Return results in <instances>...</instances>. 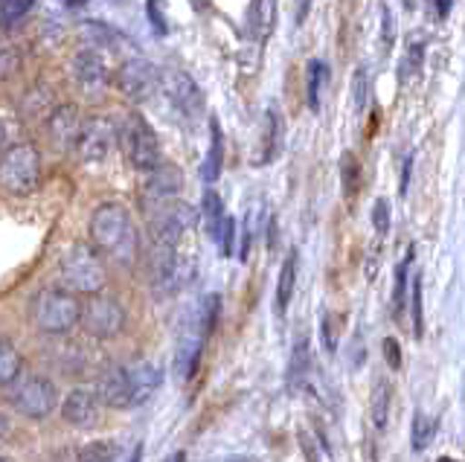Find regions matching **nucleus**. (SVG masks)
<instances>
[{"label": "nucleus", "instance_id": "nucleus-1", "mask_svg": "<svg viewBox=\"0 0 465 462\" xmlns=\"http://www.w3.org/2000/svg\"><path fill=\"white\" fill-rule=\"evenodd\" d=\"M91 244L99 251L102 259H111L120 268H134L140 259V236L137 224L131 219L128 207L120 201H105L91 212Z\"/></svg>", "mask_w": 465, "mask_h": 462}, {"label": "nucleus", "instance_id": "nucleus-2", "mask_svg": "<svg viewBox=\"0 0 465 462\" xmlns=\"http://www.w3.org/2000/svg\"><path fill=\"white\" fill-rule=\"evenodd\" d=\"M58 282H62L64 291L76 297L96 294L108 282L105 259L99 256L94 244L73 241L62 251V256H58Z\"/></svg>", "mask_w": 465, "mask_h": 462}, {"label": "nucleus", "instance_id": "nucleus-3", "mask_svg": "<svg viewBox=\"0 0 465 462\" xmlns=\"http://www.w3.org/2000/svg\"><path fill=\"white\" fill-rule=\"evenodd\" d=\"M82 300L64 288H44L33 300V323L41 335L64 338L79 326Z\"/></svg>", "mask_w": 465, "mask_h": 462}, {"label": "nucleus", "instance_id": "nucleus-4", "mask_svg": "<svg viewBox=\"0 0 465 462\" xmlns=\"http://www.w3.org/2000/svg\"><path fill=\"white\" fill-rule=\"evenodd\" d=\"M41 183V152L33 143H15L0 152V190L12 198H26Z\"/></svg>", "mask_w": 465, "mask_h": 462}, {"label": "nucleus", "instance_id": "nucleus-5", "mask_svg": "<svg viewBox=\"0 0 465 462\" xmlns=\"http://www.w3.org/2000/svg\"><path fill=\"white\" fill-rule=\"evenodd\" d=\"M149 268H152V288L160 300L183 291L193 282V270H195V265L186 262L178 253V244H166V241H152Z\"/></svg>", "mask_w": 465, "mask_h": 462}, {"label": "nucleus", "instance_id": "nucleus-6", "mask_svg": "<svg viewBox=\"0 0 465 462\" xmlns=\"http://www.w3.org/2000/svg\"><path fill=\"white\" fill-rule=\"evenodd\" d=\"M6 398L15 410L26 418H47L58 408V389L38 372H21L12 384H6Z\"/></svg>", "mask_w": 465, "mask_h": 462}, {"label": "nucleus", "instance_id": "nucleus-7", "mask_svg": "<svg viewBox=\"0 0 465 462\" xmlns=\"http://www.w3.org/2000/svg\"><path fill=\"white\" fill-rule=\"evenodd\" d=\"M123 143V152L128 157V163L137 172H149L157 163H163V149H160L157 132L152 128V123L143 117V113H128L125 123L116 128Z\"/></svg>", "mask_w": 465, "mask_h": 462}, {"label": "nucleus", "instance_id": "nucleus-8", "mask_svg": "<svg viewBox=\"0 0 465 462\" xmlns=\"http://www.w3.org/2000/svg\"><path fill=\"white\" fill-rule=\"evenodd\" d=\"M79 326L84 329V335L94 340H114L116 335H123V329H125L123 302L102 291L87 294L79 311Z\"/></svg>", "mask_w": 465, "mask_h": 462}, {"label": "nucleus", "instance_id": "nucleus-9", "mask_svg": "<svg viewBox=\"0 0 465 462\" xmlns=\"http://www.w3.org/2000/svg\"><path fill=\"white\" fill-rule=\"evenodd\" d=\"M116 143H120L116 125L105 117H91V120H82L73 152H76L79 161H84V163H102L114 154Z\"/></svg>", "mask_w": 465, "mask_h": 462}, {"label": "nucleus", "instance_id": "nucleus-10", "mask_svg": "<svg viewBox=\"0 0 465 462\" xmlns=\"http://www.w3.org/2000/svg\"><path fill=\"white\" fill-rule=\"evenodd\" d=\"M116 88H120L131 103H145V99H152L160 88V70L149 62V59H125L116 70Z\"/></svg>", "mask_w": 465, "mask_h": 462}, {"label": "nucleus", "instance_id": "nucleus-11", "mask_svg": "<svg viewBox=\"0 0 465 462\" xmlns=\"http://www.w3.org/2000/svg\"><path fill=\"white\" fill-rule=\"evenodd\" d=\"M160 88L166 91L172 108L183 113L189 123H195L203 113V93L195 84V79L183 74V70H169L166 76H160Z\"/></svg>", "mask_w": 465, "mask_h": 462}, {"label": "nucleus", "instance_id": "nucleus-12", "mask_svg": "<svg viewBox=\"0 0 465 462\" xmlns=\"http://www.w3.org/2000/svg\"><path fill=\"white\" fill-rule=\"evenodd\" d=\"M203 343H207V331L201 329L198 317H193L178 338V346H174V360H172V369H174V378L178 381H189L195 378V372L201 367V355H203Z\"/></svg>", "mask_w": 465, "mask_h": 462}, {"label": "nucleus", "instance_id": "nucleus-13", "mask_svg": "<svg viewBox=\"0 0 465 462\" xmlns=\"http://www.w3.org/2000/svg\"><path fill=\"white\" fill-rule=\"evenodd\" d=\"M70 74L84 93H102L111 82L108 62L102 59V53L96 47H84L79 53H73Z\"/></svg>", "mask_w": 465, "mask_h": 462}, {"label": "nucleus", "instance_id": "nucleus-14", "mask_svg": "<svg viewBox=\"0 0 465 462\" xmlns=\"http://www.w3.org/2000/svg\"><path fill=\"white\" fill-rule=\"evenodd\" d=\"M99 398L94 389L87 387H73L70 393L58 401V410H62L64 425L76 428V430H91L99 422Z\"/></svg>", "mask_w": 465, "mask_h": 462}, {"label": "nucleus", "instance_id": "nucleus-15", "mask_svg": "<svg viewBox=\"0 0 465 462\" xmlns=\"http://www.w3.org/2000/svg\"><path fill=\"white\" fill-rule=\"evenodd\" d=\"M96 398L111 410H125L131 408V384H128V369L125 367H105L99 372L96 381Z\"/></svg>", "mask_w": 465, "mask_h": 462}, {"label": "nucleus", "instance_id": "nucleus-16", "mask_svg": "<svg viewBox=\"0 0 465 462\" xmlns=\"http://www.w3.org/2000/svg\"><path fill=\"white\" fill-rule=\"evenodd\" d=\"M82 117L76 105H55L47 117V137L58 152H73L79 137Z\"/></svg>", "mask_w": 465, "mask_h": 462}, {"label": "nucleus", "instance_id": "nucleus-17", "mask_svg": "<svg viewBox=\"0 0 465 462\" xmlns=\"http://www.w3.org/2000/svg\"><path fill=\"white\" fill-rule=\"evenodd\" d=\"M145 190L143 198L145 201H169V198H178L183 190V175L178 166L172 163H157L154 169L145 172Z\"/></svg>", "mask_w": 465, "mask_h": 462}, {"label": "nucleus", "instance_id": "nucleus-18", "mask_svg": "<svg viewBox=\"0 0 465 462\" xmlns=\"http://www.w3.org/2000/svg\"><path fill=\"white\" fill-rule=\"evenodd\" d=\"M128 369V384H131V408H137V404L149 401L157 387L163 384V369L152 360H140L134 367H125Z\"/></svg>", "mask_w": 465, "mask_h": 462}, {"label": "nucleus", "instance_id": "nucleus-19", "mask_svg": "<svg viewBox=\"0 0 465 462\" xmlns=\"http://www.w3.org/2000/svg\"><path fill=\"white\" fill-rule=\"evenodd\" d=\"M297 273H300V251L291 248L282 259V268H280V280H276V314H285L291 306V297H294V288H297Z\"/></svg>", "mask_w": 465, "mask_h": 462}, {"label": "nucleus", "instance_id": "nucleus-20", "mask_svg": "<svg viewBox=\"0 0 465 462\" xmlns=\"http://www.w3.org/2000/svg\"><path fill=\"white\" fill-rule=\"evenodd\" d=\"M309 369H312V346H309V338L300 335L294 340L291 358H288V372H285L288 389H297L300 384H305V378H309Z\"/></svg>", "mask_w": 465, "mask_h": 462}, {"label": "nucleus", "instance_id": "nucleus-21", "mask_svg": "<svg viewBox=\"0 0 465 462\" xmlns=\"http://www.w3.org/2000/svg\"><path fill=\"white\" fill-rule=\"evenodd\" d=\"M210 154L207 161H203V169L201 175L207 183H215L218 178H222V169H224V132H222V123H218V117H210Z\"/></svg>", "mask_w": 465, "mask_h": 462}, {"label": "nucleus", "instance_id": "nucleus-22", "mask_svg": "<svg viewBox=\"0 0 465 462\" xmlns=\"http://www.w3.org/2000/svg\"><path fill=\"white\" fill-rule=\"evenodd\" d=\"M411 265H413V248L407 251V256L401 259V265L396 268V282H392V317H396V320L407 309V291H411Z\"/></svg>", "mask_w": 465, "mask_h": 462}, {"label": "nucleus", "instance_id": "nucleus-23", "mask_svg": "<svg viewBox=\"0 0 465 462\" xmlns=\"http://www.w3.org/2000/svg\"><path fill=\"white\" fill-rule=\"evenodd\" d=\"M24 372V358L6 335H0V387L12 384Z\"/></svg>", "mask_w": 465, "mask_h": 462}, {"label": "nucleus", "instance_id": "nucleus-24", "mask_svg": "<svg viewBox=\"0 0 465 462\" xmlns=\"http://www.w3.org/2000/svg\"><path fill=\"white\" fill-rule=\"evenodd\" d=\"M329 67H326V62L323 59H314L312 64H309V79H305V99H309V108L317 113L320 111V91L326 88L329 84Z\"/></svg>", "mask_w": 465, "mask_h": 462}, {"label": "nucleus", "instance_id": "nucleus-25", "mask_svg": "<svg viewBox=\"0 0 465 462\" xmlns=\"http://www.w3.org/2000/svg\"><path fill=\"white\" fill-rule=\"evenodd\" d=\"M201 212H203V227H207L210 239L215 241L218 239V230H222V224L227 219L224 204H222V195L213 192V190L203 192V207H201Z\"/></svg>", "mask_w": 465, "mask_h": 462}, {"label": "nucleus", "instance_id": "nucleus-26", "mask_svg": "<svg viewBox=\"0 0 465 462\" xmlns=\"http://www.w3.org/2000/svg\"><path fill=\"white\" fill-rule=\"evenodd\" d=\"M116 457H120V445L114 439H96L79 447L76 462H116Z\"/></svg>", "mask_w": 465, "mask_h": 462}, {"label": "nucleus", "instance_id": "nucleus-27", "mask_svg": "<svg viewBox=\"0 0 465 462\" xmlns=\"http://www.w3.org/2000/svg\"><path fill=\"white\" fill-rule=\"evenodd\" d=\"M265 157H262V163H271L282 149V120L273 108H268L265 113Z\"/></svg>", "mask_w": 465, "mask_h": 462}, {"label": "nucleus", "instance_id": "nucleus-28", "mask_svg": "<svg viewBox=\"0 0 465 462\" xmlns=\"http://www.w3.org/2000/svg\"><path fill=\"white\" fill-rule=\"evenodd\" d=\"M273 24H276V0H256L253 30H256L259 41H268V35L273 33Z\"/></svg>", "mask_w": 465, "mask_h": 462}, {"label": "nucleus", "instance_id": "nucleus-29", "mask_svg": "<svg viewBox=\"0 0 465 462\" xmlns=\"http://www.w3.org/2000/svg\"><path fill=\"white\" fill-rule=\"evenodd\" d=\"M390 401H392V387H390V381H378V387L372 389V425L378 430L387 428Z\"/></svg>", "mask_w": 465, "mask_h": 462}, {"label": "nucleus", "instance_id": "nucleus-30", "mask_svg": "<svg viewBox=\"0 0 465 462\" xmlns=\"http://www.w3.org/2000/svg\"><path fill=\"white\" fill-rule=\"evenodd\" d=\"M433 430H436V418H428L421 410H416L413 416V430H411V447L413 451H425L433 439Z\"/></svg>", "mask_w": 465, "mask_h": 462}, {"label": "nucleus", "instance_id": "nucleus-31", "mask_svg": "<svg viewBox=\"0 0 465 462\" xmlns=\"http://www.w3.org/2000/svg\"><path fill=\"white\" fill-rule=\"evenodd\" d=\"M367 103H370V70L358 67L355 76H352V108H355V113L367 111Z\"/></svg>", "mask_w": 465, "mask_h": 462}, {"label": "nucleus", "instance_id": "nucleus-32", "mask_svg": "<svg viewBox=\"0 0 465 462\" xmlns=\"http://www.w3.org/2000/svg\"><path fill=\"white\" fill-rule=\"evenodd\" d=\"M407 297H411V311H413V338L421 340V335H425V317H421V273H416L411 280Z\"/></svg>", "mask_w": 465, "mask_h": 462}, {"label": "nucleus", "instance_id": "nucleus-33", "mask_svg": "<svg viewBox=\"0 0 465 462\" xmlns=\"http://www.w3.org/2000/svg\"><path fill=\"white\" fill-rule=\"evenodd\" d=\"M358 175H361V166H358V157L352 152H343L341 157V181H343V195L352 198L358 190Z\"/></svg>", "mask_w": 465, "mask_h": 462}, {"label": "nucleus", "instance_id": "nucleus-34", "mask_svg": "<svg viewBox=\"0 0 465 462\" xmlns=\"http://www.w3.org/2000/svg\"><path fill=\"white\" fill-rule=\"evenodd\" d=\"M218 311H222V297H218V294H207L201 300V309H198L195 317H198V323H201L203 331H207V335L218 323Z\"/></svg>", "mask_w": 465, "mask_h": 462}, {"label": "nucleus", "instance_id": "nucleus-35", "mask_svg": "<svg viewBox=\"0 0 465 462\" xmlns=\"http://www.w3.org/2000/svg\"><path fill=\"white\" fill-rule=\"evenodd\" d=\"M35 0H0V26H12L18 24L29 9H33Z\"/></svg>", "mask_w": 465, "mask_h": 462}, {"label": "nucleus", "instance_id": "nucleus-36", "mask_svg": "<svg viewBox=\"0 0 465 462\" xmlns=\"http://www.w3.org/2000/svg\"><path fill=\"white\" fill-rule=\"evenodd\" d=\"M236 233H239V221L236 219H224L222 230H218V248H222V256H232L236 253Z\"/></svg>", "mask_w": 465, "mask_h": 462}, {"label": "nucleus", "instance_id": "nucleus-37", "mask_svg": "<svg viewBox=\"0 0 465 462\" xmlns=\"http://www.w3.org/2000/svg\"><path fill=\"white\" fill-rule=\"evenodd\" d=\"M21 53L15 47H4L0 50V79H12L15 74H21Z\"/></svg>", "mask_w": 465, "mask_h": 462}, {"label": "nucleus", "instance_id": "nucleus-38", "mask_svg": "<svg viewBox=\"0 0 465 462\" xmlns=\"http://www.w3.org/2000/svg\"><path fill=\"white\" fill-rule=\"evenodd\" d=\"M253 233H256V212H253V210H247L244 221H242V248H239V259H242V262H244L247 256H251Z\"/></svg>", "mask_w": 465, "mask_h": 462}, {"label": "nucleus", "instance_id": "nucleus-39", "mask_svg": "<svg viewBox=\"0 0 465 462\" xmlns=\"http://www.w3.org/2000/svg\"><path fill=\"white\" fill-rule=\"evenodd\" d=\"M372 227L378 236H384L390 230V201L387 198H375V207H372Z\"/></svg>", "mask_w": 465, "mask_h": 462}, {"label": "nucleus", "instance_id": "nucleus-40", "mask_svg": "<svg viewBox=\"0 0 465 462\" xmlns=\"http://www.w3.org/2000/svg\"><path fill=\"white\" fill-rule=\"evenodd\" d=\"M421 55H425V44H419V41H413L411 47H407V55H404V67H401V82L416 74V70L421 67Z\"/></svg>", "mask_w": 465, "mask_h": 462}, {"label": "nucleus", "instance_id": "nucleus-41", "mask_svg": "<svg viewBox=\"0 0 465 462\" xmlns=\"http://www.w3.org/2000/svg\"><path fill=\"white\" fill-rule=\"evenodd\" d=\"M381 352H384V360L390 369H401V346L396 338H384L381 340Z\"/></svg>", "mask_w": 465, "mask_h": 462}, {"label": "nucleus", "instance_id": "nucleus-42", "mask_svg": "<svg viewBox=\"0 0 465 462\" xmlns=\"http://www.w3.org/2000/svg\"><path fill=\"white\" fill-rule=\"evenodd\" d=\"M323 346H326V352L338 349V340H334V329H331V317L329 314L323 317Z\"/></svg>", "mask_w": 465, "mask_h": 462}, {"label": "nucleus", "instance_id": "nucleus-43", "mask_svg": "<svg viewBox=\"0 0 465 462\" xmlns=\"http://www.w3.org/2000/svg\"><path fill=\"white\" fill-rule=\"evenodd\" d=\"M145 9H149V21L154 24L157 33H166V24L160 21V9H157V0H145Z\"/></svg>", "mask_w": 465, "mask_h": 462}, {"label": "nucleus", "instance_id": "nucleus-44", "mask_svg": "<svg viewBox=\"0 0 465 462\" xmlns=\"http://www.w3.org/2000/svg\"><path fill=\"white\" fill-rule=\"evenodd\" d=\"M411 172H413V154H407L404 157V169H401V186H399L401 195H407V186H411Z\"/></svg>", "mask_w": 465, "mask_h": 462}, {"label": "nucleus", "instance_id": "nucleus-45", "mask_svg": "<svg viewBox=\"0 0 465 462\" xmlns=\"http://www.w3.org/2000/svg\"><path fill=\"white\" fill-rule=\"evenodd\" d=\"M392 41V30H390V9L384 6V47H390Z\"/></svg>", "mask_w": 465, "mask_h": 462}, {"label": "nucleus", "instance_id": "nucleus-46", "mask_svg": "<svg viewBox=\"0 0 465 462\" xmlns=\"http://www.w3.org/2000/svg\"><path fill=\"white\" fill-rule=\"evenodd\" d=\"M9 146V125L0 120V152H4Z\"/></svg>", "mask_w": 465, "mask_h": 462}, {"label": "nucleus", "instance_id": "nucleus-47", "mask_svg": "<svg viewBox=\"0 0 465 462\" xmlns=\"http://www.w3.org/2000/svg\"><path fill=\"white\" fill-rule=\"evenodd\" d=\"M268 248H271V251L276 248V219L268 221Z\"/></svg>", "mask_w": 465, "mask_h": 462}, {"label": "nucleus", "instance_id": "nucleus-48", "mask_svg": "<svg viewBox=\"0 0 465 462\" xmlns=\"http://www.w3.org/2000/svg\"><path fill=\"white\" fill-rule=\"evenodd\" d=\"M309 6H312V0H300V9H297V24L305 21V15H309Z\"/></svg>", "mask_w": 465, "mask_h": 462}, {"label": "nucleus", "instance_id": "nucleus-49", "mask_svg": "<svg viewBox=\"0 0 465 462\" xmlns=\"http://www.w3.org/2000/svg\"><path fill=\"white\" fill-rule=\"evenodd\" d=\"M12 430V425H9V418L4 416V413H0V439H4L6 437V433Z\"/></svg>", "mask_w": 465, "mask_h": 462}, {"label": "nucleus", "instance_id": "nucleus-50", "mask_svg": "<svg viewBox=\"0 0 465 462\" xmlns=\"http://www.w3.org/2000/svg\"><path fill=\"white\" fill-rule=\"evenodd\" d=\"M125 462H143V445H134V451H131V457Z\"/></svg>", "mask_w": 465, "mask_h": 462}, {"label": "nucleus", "instance_id": "nucleus-51", "mask_svg": "<svg viewBox=\"0 0 465 462\" xmlns=\"http://www.w3.org/2000/svg\"><path fill=\"white\" fill-rule=\"evenodd\" d=\"M436 6H440V18H448V9H450L448 0H436Z\"/></svg>", "mask_w": 465, "mask_h": 462}, {"label": "nucleus", "instance_id": "nucleus-52", "mask_svg": "<svg viewBox=\"0 0 465 462\" xmlns=\"http://www.w3.org/2000/svg\"><path fill=\"white\" fill-rule=\"evenodd\" d=\"M166 462H186V451H174Z\"/></svg>", "mask_w": 465, "mask_h": 462}, {"label": "nucleus", "instance_id": "nucleus-53", "mask_svg": "<svg viewBox=\"0 0 465 462\" xmlns=\"http://www.w3.org/2000/svg\"><path fill=\"white\" fill-rule=\"evenodd\" d=\"M224 462H256V459H251V457H230Z\"/></svg>", "mask_w": 465, "mask_h": 462}, {"label": "nucleus", "instance_id": "nucleus-54", "mask_svg": "<svg viewBox=\"0 0 465 462\" xmlns=\"http://www.w3.org/2000/svg\"><path fill=\"white\" fill-rule=\"evenodd\" d=\"M440 462H457V459H450V457H442Z\"/></svg>", "mask_w": 465, "mask_h": 462}, {"label": "nucleus", "instance_id": "nucleus-55", "mask_svg": "<svg viewBox=\"0 0 465 462\" xmlns=\"http://www.w3.org/2000/svg\"><path fill=\"white\" fill-rule=\"evenodd\" d=\"M404 6H407V9H411V6H413V0H404Z\"/></svg>", "mask_w": 465, "mask_h": 462}, {"label": "nucleus", "instance_id": "nucleus-56", "mask_svg": "<svg viewBox=\"0 0 465 462\" xmlns=\"http://www.w3.org/2000/svg\"><path fill=\"white\" fill-rule=\"evenodd\" d=\"M0 462H6V459H4V457H0Z\"/></svg>", "mask_w": 465, "mask_h": 462}]
</instances>
